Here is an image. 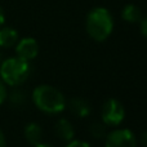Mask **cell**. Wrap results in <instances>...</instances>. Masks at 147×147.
I'll return each mask as SVG.
<instances>
[{"mask_svg":"<svg viewBox=\"0 0 147 147\" xmlns=\"http://www.w3.org/2000/svg\"><path fill=\"white\" fill-rule=\"evenodd\" d=\"M32 102L41 112L48 115L61 114L67 106L66 97L59 89L48 84L38 85L32 90Z\"/></svg>","mask_w":147,"mask_h":147,"instance_id":"obj_1","label":"cell"},{"mask_svg":"<svg viewBox=\"0 0 147 147\" xmlns=\"http://www.w3.org/2000/svg\"><path fill=\"white\" fill-rule=\"evenodd\" d=\"M85 30L96 41H105L114 30V18L106 8H94L88 13L85 20Z\"/></svg>","mask_w":147,"mask_h":147,"instance_id":"obj_2","label":"cell"},{"mask_svg":"<svg viewBox=\"0 0 147 147\" xmlns=\"http://www.w3.org/2000/svg\"><path fill=\"white\" fill-rule=\"evenodd\" d=\"M31 65L20 57H10L0 62V79L8 86H20L28 79Z\"/></svg>","mask_w":147,"mask_h":147,"instance_id":"obj_3","label":"cell"},{"mask_svg":"<svg viewBox=\"0 0 147 147\" xmlns=\"http://www.w3.org/2000/svg\"><path fill=\"white\" fill-rule=\"evenodd\" d=\"M101 119L106 127H119L125 119V107L116 98H109L101 109Z\"/></svg>","mask_w":147,"mask_h":147,"instance_id":"obj_4","label":"cell"},{"mask_svg":"<svg viewBox=\"0 0 147 147\" xmlns=\"http://www.w3.org/2000/svg\"><path fill=\"white\" fill-rule=\"evenodd\" d=\"M138 140L129 129H115L105 137V147H137Z\"/></svg>","mask_w":147,"mask_h":147,"instance_id":"obj_5","label":"cell"},{"mask_svg":"<svg viewBox=\"0 0 147 147\" xmlns=\"http://www.w3.org/2000/svg\"><path fill=\"white\" fill-rule=\"evenodd\" d=\"M16 54L25 61H32L39 54V44L32 38H23L16 44Z\"/></svg>","mask_w":147,"mask_h":147,"instance_id":"obj_6","label":"cell"},{"mask_svg":"<svg viewBox=\"0 0 147 147\" xmlns=\"http://www.w3.org/2000/svg\"><path fill=\"white\" fill-rule=\"evenodd\" d=\"M69 106L70 112L76 117H86L89 116L92 111V106L86 99L81 98V97H75V98H71L67 103Z\"/></svg>","mask_w":147,"mask_h":147,"instance_id":"obj_7","label":"cell"},{"mask_svg":"<svg viewBox=\"0 0 147 147\" xmlns=\"http://www.w3.org/2000/svg\"><path fill=\"white\" fill-rule=\"evenodd\" d=\"M56 136L63 142H70L75 138V128L72 123L67 119H59L54 125Z\"/></svg>","mask_w":147,"mask_h":147,"instance_id":"obj_8","label":"cell"},{"mask_svg":"<svg viewBox=\"0 0 147 147\" xmlns=\"http://www.w3.org/2000/svg\"><path fill=\"white\" fill-rule=\"evenodd\" d=\"M20 40L17 30L9 26L0 27V48H12Z\"/></svg>","mask_w":147,"mask_h":147,"instance_id":"obj_9","label":"cell"},{"mask_svg":"<svg viewBox=\"0 0 147 147\" xmlns=\"http://www.w3.org/2000/svg\"><path fill=\"white\" fill-rule=\"evenodd\" d=\"M23 136H25L26 141L30 145H38L43 140V128L38 124V123H28L25 127L23 130Z\"/></svg>","mask_w":147,"mask_h":147,"instance_id":"obj_10","label":"cell"},{"mask_svg":"<svg viewBox=\"0 0 147 147\" xmlns=\"http://www.w3.org/2000/svg\"><path fill=\"white\" fill-rule=\"evenodd\" d=\"M121 18L125 22L137 23L142 20V12L134 4H127L121 10Z\"/></svg>","mask_w":147,"mask_h":147,"instance_id":"obj_11","label":"cell"},{"mask_svg":"<svg viewBox=\"0 0 147 147\" xmlns=\"http://www.w3.org/2000/svg\"><path fill=\"white\" fill-rule=\"evenodd\" d=\"M106 125L103 123H99V121H94L89 125V133L93 138L96 140H102V138L106 137L107 134V130H106Z\"/></svg>","mask_w":147,"mask_h":147,"instance_id":"obj_12","label":"cell"},{"mask_svg":"<svg viewBox=\"0 0 147 147\" xmlns=\"http://www.w3.org/2000/svg\"><path fill=\"white\" fill-rule=\"evenodd\" d=\"M9 101L13 105H16V106H22L26 102V94L22 90H20V89H14L9 94Z\"/></svg>","mask_w":147,"mask_h":147,"instance_id":"obj_13","label":"cell"},{"mask_svg":"<svg viewBox=\"0 0 147 147\" xmlns=\"http://www.w3.org/2000/svg\"><path fill=\"white\" fill-rule=\"evenodd\" d=\"M65 147H92L90 143L85 142V141H81V140H75L74 138L72 141H70V142H67V145Z\"/></svg>","mask_w":147,"mask_h":147,"instance_id":"obj_14","label":"cell"},{"mask_svg":"<svg viewBox=\"0 0 147 147\" xmlns=\"http://www.w3.org/2000/svg\"><path fill=\"white\" fill-rule=\"evenodd\" d=\"M8 98V90H7V85L5 83L0 79V105Z\"/></svg>","mask_w":147,"mask_h":147,"instance_id":"obj_15","label":"cell"},{"mask_svg":"<svg viewBox=\"0 0 147 147\" xmlns=\"http://www.w3.org/2000/svg\"><path fill=\"white\" fill-rule=\"evenodd\" d=\"M140 28H141V34L145 39H147V16L143 17L142 20L140 21Z\"/></svg>","mask_w":147,"mask_h":147,"instance_id":"obj_16","label":"cell"},{"mask_svg":"<svg viewBox=\"0 0 147 147\" xmlns=\"http://www.w3.org/2000/svg\"><path fill=\"white\" fill-rule=\"evenodd\" d=\"M140 143L142 145V147H147V130L141 133L140 136Z\"/></svg>","mask_w":147,"mask_h":147,"instance_id":"obj_17","label":"cell"},{"mask_svg":"<svg viewBox=\"0 0 147 147\" xmlns=\"http://www.w3.org/2000/svg\"><path fill=\"white\" fill-rule=\"evenodd\" d=\"M0 147H7V140H5V134L1 129H0Z\"/></svg>","mask_w":147,"mask_h":147,"instance_id":"obj_18","label":"cell"},{"mask_svg":"<svg viewBox=\"0 0 147 147\" xmlns=\"http://www.w3.org/2000/svg\"><path fill=\"white\" fill-rule=\"evenodd\" d=\"M4 22H5V14H4V10H3V8L0 7V27L4 25Z\"/></svg>","mask_w":147,"mask_h":147,"instance_id":"obj_19","label":"cell"},{"mask_svg":"<svg viewBox=\"0 0 147 147\" xmlns=\"http://www.w3.org/2000/svg\"><path fill=\"white\" fill-rule=\"evenodd\" d=\"M32 147H53V146L49 145V143H43V142H40V143H38V145H34Z\"/></svg>","mask_w":147,"mask_h":147,"instance_id":"obj_20","label":"cell"},{"mask_svg":"<svg viewBox=\"0 0 147 147\" xmlns=\"http://www.w3.org/2000/svg\"><path fill=\"white\" fill-rule=\"evenodd\" d=\"M0 62H1V52H0Z\"/></svg>","mask_w":147,"mask_h":147,"instance_id":"obj_21","label":"cell"}]
</instances>
